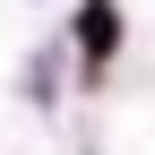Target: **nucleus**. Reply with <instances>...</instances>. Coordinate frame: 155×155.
Returning a JSON list of instances; mask_svg holds the SVG:
<instances>
[{
	"instance_id": "1",
	"label": "nucleus",
	"mask_w": 155,
	"mask_h": 155,
	"mask_svg": "<svg viewBox=\"0 0 155 155\" xmlns=\"http://www.w3.org/2000/svg\"><path fill=\"white\" fill-rule=\"evenodd\" d=\"M78 35H86V52H112V0H86Z\"/></svg>"
}]
</instances>
